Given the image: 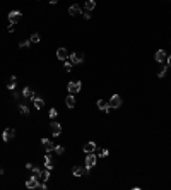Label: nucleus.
Segmentation results:
<instances>
[{
  "mask_svg": "<svg viewBox=\"0 0 171 190\" xmlns=\"http://www.w3.org/2000/svg\"><path fill=\"white\" fill-rule=\"evenodd\" d=\"M67 89H68V93H70V94H75V93H79V91L82 89V84L79 81H70L67 84Z\"/></svg>",
  "mask_w": 171,
  "mask_h": 190,
  "instance_id": "nucleus-1",
  "label": "nucleus"
},
{
  "mask_svg": "<svg viewBox=\"0 0 171 190\" xmlns=\"http://www.w3.org/2000/svg\"><path fill=\"white\" fill-rule=\"evenodd\" d=\"M109 108H111V110H113V108H120V106H122V98H120V96H118V94H113V96H111V98H109Z\"/></svg>",
  "mask_w": 171,
  "mask_h": 190,
  "instance_id": "nucleus-2",
  "label": "nucleus"
},
{
  "mask_svg": "<svg viewBox=\"0 0 171 190\" xmlns=\"http://www.w3.org/2000/svg\"><path fill=\"white\" fill-rule=\"evenodd\" d=\"M96 161H98L96 154L94 152H89L87 156H86V170H91V168L96 164Z\"/></svg>",
  "mask_w": 171,
  "mask_h": 190,
  "instance_id": "nucleus-3",
  "label": "nucleus"
},
{
  "mask_svg": "<svg viewBox=\"0 0 171 190\" xmlns=\"http://www.w3.org/2000/svg\"><path fill=\"white\" fill-rule=\"evenodd\" d=\"M14 136H15V130H14V129H10V127H9V129H5L4 132H2V139H4L5 142H9V141H12V137H14Z\"/></svg>",
  "mask_w": 171,
  "mask_h": 190,
  "instance_id": "nucleus-4",
  "label": "nucleus"
},
{
  "mask_svg": "<svg viewBox=\"0 0 171 190\" xmlns=\"http://www.w3.org/2000/svg\"><path fill=\"white\" fill-rule=\"evenodd\" d=\"M68 60L72 62V63H82V62H84V55L82 53H72V55H68Z\"/></svg>",
  "mask_w": 171,
  "mask_h": 190,
  "instance_id": "nucleus-5",
  "label": "nucleus"
},
{
  "mask_svg": "<svg viewBox=\"0 0 171 190\" xmlns=\"http://www.w3.org/2000/svg\"><path fill=\"white\" fill-rule=\"evenodd\" d=\"M26 187L27 189H38L40 187V183H38V177H31V178H27V182H26Z\"/></svg>",
  "mask_w": 171,
  "mask_h": 190,
  "instance_id": "nucleus-6",
  "label": "nucleus"
},
{
  "mask_svg": "<svg viewBox=\"0 0 171 190\" xmlns=\"http://www.w3.org/2000/svg\"><path fill=\"white\" fill-rule=\"evenodd\" d=\"M21 15H22V14H21L19 10H12V12L9 14V22H14V24H17V21L21 19Z\"/></svg>",
  "mask_w": 171,
  "mask_h": 190,
  "instance_id": "nucleus-7",
  "label": "nucleus"
},
{
  "mask_svg": "<svg viewBox=\"0 0 171 190\" xmlns=\"http://www.w3.org/2000/svg\"><path fill=\"white\" fill-rule=\"evenodd\" d=\"M68 14L74 17V15H79V14H82V9L81 5H77V4H74V5H70L68 7Z\"/></svg>",
  "mask_w": 171,
  "mask_h": 190,
  "instance_id": "nucleus-8",
  "label": "nucleus"
},
{
  "mask_svg": "<svg viewBox=\"0 0 171 190\" xmlns=\"http://www.w3.org/2000/svg\"><path fill=\"white\" fill-rule=\"evenodd\" d=\"M50 127H51V132H53L55 137H58L62 134V127H60V123L58 122H51L50 123Z\"/></svg>",
  "mask_w": 171,
  "mask_h": 190,
  "instance_id": "nucleus-9",
  "label": "nucleus"
},
{
  "mask_svg": "<svg viewBox=\"0 0 171 190\" xmlns=\"http://www.w3.org/2000/svg\"><path fill=\"white\" fill-rule=\"evenodd\" d=\"M57 57H58V60H67L68 52L65 50V48H58V50H57Z\"/></svg>",
  "mask_w": 171,
  "mask_h": 190,
  "instance_id": "nucleus-10",
  "label": "nucleus"
},
{
  "mask_svg": "<svg viewBox=\"0 0 171 190\" xmlns=\"http://www.w3.org/2000/svg\"><path fill=\"white\" fill-rule=\"evenodd\" d=\"M22 98H24V99H33V98H34L33 89H31V88H24V89H22Z\"/></svg>",
  "mask_w": 171,
  "mask_h": 190,
  "instance_id": "nucleus-11",
  "label": "nucleus"
},
{
  "mask_svg": "<svg viewBox=\"0 0 171 190\" xmlns=\"http://www.w3.org/2000/svg\"><path fill=\"white\" fill-rule=\"evenodd\" d=\"M41 144H43V147L46 151H53L55 149V144L50 141V139H41Z\"/></svg>",
  "mask_w": 171,
  "mask_h": 190,
  "instance_id": "nucleus-12",
  "label": "nucleus"
},
{
  "mask_svg": "<svg viewBox=\"0 0 171 190\" xmlns=\"http://www.w3.org/2000/svg\"><path fill=\"white\" fill-rule=\"evenodd\" d=\"M72 173H74V177H82V175H86V168L84 166H74Z\"/></svg>",
  "mask_w": 171,
  "mask_h": 190,
  "instance_id": "nucleus-13",
  "label": "nucleus"
},
{
  "mask_svg": "<svg viewBox=\"0 0 171 190\" xmlns=\"http://www.w3.org/2000/svg\"><path fill=\"white\" fill-rule=\"evenodd\" d=\"M96 105H98V108L99 110H103V111H109V103H106V101H103V99H98V103H96Z\"/></svg>",
  "mask_w": 171,
  "mask_h": 190,
  "instance_id": "nucleus-14",
  "label": "nucleus"
},
{
  "mask_svg": "<svg viewBox=\"0 0 171 190\" xmlns=\"http://www.w3.org/2000/svg\"><path fill=\"white\" fill-rule=\"evenodd\" d=\"M164 60H166V52H164V50H157L156 52V62L163 63Z\"/></svg>",
  "mask_w": 171,
  "mask_h": 190,
  "instance_id": "nucleus-15",
  "label": "nucleus"
},
{
  "mask_svg": "<svg viewBox=\"0 0 171 190\" xmlns=\"http://www.w3.org/2000/svg\"><path fill=\"white\" fill-rule=\"evenodd\" d=\"M33 103H34V106H36V110H43V106H45V101L41 98H38V96L33 98Z\"/></svg>",
  "mask_w": 171,
  "mask_h": 190,
  "instance_id": "nucleus-16",
  "label": "nucleus"
},
{
  "mask_svg": "<svg viewBox=\"0 0 171 190\" xmlns=\"http://www.w3.org/2000/svg\"><path fill=\"white\" fill-rule=\"evenodd\" d=\"M94 151H96V144L94 142L84 144V152H86V154H89V152H94Z\"/></svg>",
  "mask_w": 171,
  "mask_h": 190,
  "instance_id": "nucleus-17",
  "label": "nucleus"
},
{
  "mask_svg": "<svg viewBox=\"0 0 171 190\" xmlns=\"http://www.w3.org/2000/svg\"><path fill=\"white\" fill-rule=\"evenodd\" d=\"M45 168H48V170H51V168H53V161H51V154H50V151H48V154L45 156Z\"/></svg>",
  "mask_w": 171,
  "mask_h": 190,
  "instance_id": "nucleus-18",
  "label": "nucleus"
},
{
  "mask_svg": "<svg viewBox=\"0 0 171 190\" xmlns=\"http://www.w3.org/2000/svg\"><path fill=\"white\" fill-rule=\"evenodd\" d=\"M15 86H17V77L12 75V77L9 79V82H7V88L9 89H15Z\"/></svg>",
  "mask_w": 171,
  "mask_h": 190,
  "instance_id": "nucleus-19",
  "label": "nucleus"
},
{
  "mask_svg": "<svg viewBox=\"0 0 171 190\" xmlns=\"http://www.w3.org/2000/svg\"><path fill=\"white\" fill-rule=\"evenodd\" d=\"M65 105H67V106H68L70 110H72V108L75 106V99H74V96H72V94L65 98Z\"/></svg>",
  "mask_w": 171,
  "mask_h": 190,
  "instance_id": "nucleus-20",
  "label": "nucleus"
},
{
  "mask_svg": "<svg viewBox=\"0 0 171 190\" xmlns=\"http://www.w3.org/2000/svg\"><path fill=\"white\" fill-rule=\"evenodd\" d=\"M40 178L43 180V182H46L48 178H50V170H48V168H45V170H41V171H40Z\"/></svg>",
  "mask_w": 171,
  "mask_h": 190,
  "instance_id": "nucleus-21",
  "label": "nucleus"
},
{
  "mask_svg": "<svg viewBox=\"0 0 171 190\" xmlns=\"http://www.w3.org/2000/svg\"><path fill=\"white\" fill-rule=\"evenodd\" d=\"M19 111L22 113V115H27V113H29V108H27V105H26L24 101L19 105Z\"/></svg>",
  "mask_w": 171,
  "mask_h": 190,
  "instance_id": "nucleus-22",
  "label": "nucleus"
},
{
  "mask_svg": "<svg viewBox=\"0 0 171 190\" xmlns=\"http://www.w3.org/2000/svg\"><path fill=\"white\" fill-rule=\"evenodd\" d=\"M94 7H96V2H94V0H86V10H89V12H91Z\"/></svg>",
  "mask_w": 171,
  "mask_h": 190,
  "instance_id": "nucleus-23",
  "label": "nucleus"
},
{
  "mask_svg": "<svg viewBox=\"0 0 171 190\" xmlns=\"http://www.w3.org/2000/svg\"><path fill=\"white\" fill-rule=\"evenodd\" d=\"M166 68H168V65H161V67H159V70H157V77H164V74H166Z\"/></svg>",
  "mask_w": 171,
  "mask_h": 190,
  "instance_id": "nucleus-24",
  "label": "nucleus"
},
{
  "mask_svg": "<svg viewBox=\"0 0 171 190\" xmlns=\"http://www.w3.org/2000/svg\"><path fill=\"white\" fill-rule=\"evenodd\" d=\"M72 65H74V63H72V62L67 58V60H65V63H63V68H65L67 72H70V70H72Z\"/></svg>",
  "mask_w": 171,
  "mask_h": 190,
  "instance_id": "nucleus-25",
  "label": "nucleus"
},
{
  "mask_svg": "<svg viewBox=\"0 0 171 190\" xmlns=\"http://www.w3.org/2000/svg\"><path fill=\"white\" fill-rule=\"evenodd\" d=\"M55 152H57V154H63V152H65V147H63V146H55Z\"/></svg>",
  "mask_w": 171,
  "mask_h": 190,
  "instance_id": "nucleus-26",
  "label": "nucleus"
},
{
  "mask_svg": "<svg viewBox=\"0 0 171 190\" xmlns=\"http://www.w3.org/2000/svg\"><path fill=\"white\" fill-rule=\"evenodd\" d=\"M29 45H31V40H22V41L19 43V46H21V48H27Z\"/></svg>",
  "mask_w": 171,
  "mask_h": 190,
  "instance_id": "nucleus-27",
  "label": "nucleus"
},
{
  "mask_svg": "<svg viewBox=\"0 0 171 190\" xmlns=\"http://www.w3.org/2000/svg\"><path fill=\"white\" fill-rule=\"evenodd\" d=\"M31 43H40V34L34 33L33 36H31Z\"/></svg>",
  "mask_w": 171,
  "mask_h": 190,
  "instance_id": "nucleus-28",
  "label": "nucleus"
},
{
  "mask_svg": "<svg viewBox=\"0 0 171 190\" xmlns=\"http://www.w3.org/2000/svg\"><path fill=\"white\" fill-rule=\"evenodd\" d=\"M99 156L106 158V156H108V149H99Z\"/></svg>",
  "mask_w": 171,
  "mask_h": 190,
  "instance_id": "nucleus-29",
  "label": "nucleus"
},
{
  "mask_svg": "<svg viewBox=\"0 0 171 190\" xmlns=\"http://www.w3.org/2000/svg\"><path fill=\"white\" fill-rule=\"evenodd\" d=\"M7 29H9V31L12 33L14 29H15V24H14V22H9V27H7Z\"/></svg>",
  "mask_w": 171,
  "mask_h": 190,
  "instance_id": "nucleus-30",
  "label": "nucleus"
},
{
  "mask_svg": "<svg viewBox=\"0 0 171 190\" xmlns=\"http://www.w3.org/2000/svg\"><path fill=\"white\" fill-rule=\"evenodd\" d=\"M55 116H57V110L51 108V111H50V118H55Z\"/></svg>",
  "mask_w": 171,
  "mask_h": 190,
  "instance_id": "nucleus-31",
  "label": "nucleus"
},
{
  "mask_svg": "<svg viewBox=\"0 0 171 190\" xmlns=\"http://www.w3.org/2000/svg\"><path fill=\"white\" fill-rule=\"evenodd\" d=\"M86 19H91V14H89V10H84V14H82Z\"/></svg>",
  "mask_w": 171,
  "mask_h": 190,
  "instance_id": "nucleus-32",
  "label": "nucleus"
},
{
  "mask_svg": "<svg viewBox=\"0 0 171 190\" xmlns=\"http://www.w3.org/2000/svg\"><path fill=\"white\" fill-rule=\"evenodd\" d=\"M34 166H36L34 163H27V164H26V168H27V170H33Z\"/></svg>",
  "mask_w": 171,
  "mask_h": 190,
  "instance_id": "nucleus-33",
  "label": "nucleus"
},
{
  "mask_svg": "<svg viewBox=\"0 0 171 190\" xmlns=\"http://www.w3.org/2000/svg\"><path fill=\"white\" fill-rule=\"evenodd\" d=\"M168 67H171V55L168 57Z\"/></svg>",
  "mask_w": 171,
  "mask_h": 190,
  "instance_id": "nucleus-34",
  "label": "nucleus"
},
{
  "mask_svg": "<svg viewBox=\"0 0 171 190\" xmlns=\"http://www.w3.org/2000/svg\"><path fill=\"white\" fill-rule=\"evenodd\" d=\"M48 2H50V4H57V2H58V0H48Z\"/></svg>",
  "mask_w": 171,
  "mask_h": 190,
  "instance_id": "nucleus-35",
  "label": "nucleus"
}]
</instances>
